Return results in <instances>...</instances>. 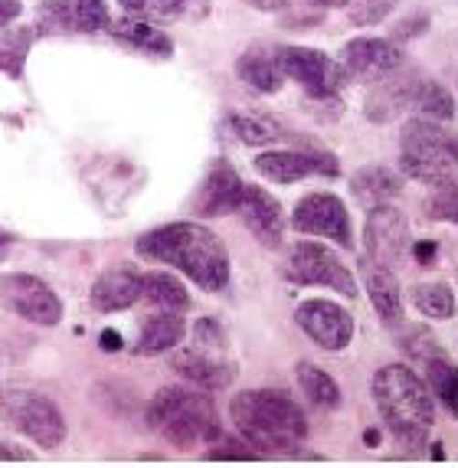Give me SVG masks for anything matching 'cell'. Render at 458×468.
Returning <instances> with one entry per match:
<instances>
[{"label": "cell", "mask_w": 458, "mask_h": 468, "mask_svg": "<svg viewBox=\"0 0 458 468\" xmlns=\"http://www.w3.org/2000/svg\"><path fill=\"white\" fill-rule=\"evenodd\" d=\"M138 252L151 262L171 266L207 292L229 289V252L226 242L200 223H164L138 239Z\"/></svg>", "instance_id": "6da1fadb"}, {"label": "cell", "mask_w": 458, "mask_h": 468, "mask_svg": "<svg viewBox=\"0 0 458 468\" xmlns=\"http://www.w3.org/2000/svg\"><path fill=\"white\" fill-rule=\"evenodd\" d=\"M229 416L240 439H246L259 455H295L308 439V416L285 390L275 387L236 393Z\"/></svg>", "instance_id": "7a4b0ae2"}, {"label": "cell", "mask_w": 458, "mask_h": 468, "mask_svg": "<svg viewBox=\"0 0 458 468\" xmlns=\"http://www.w3.org/2000/svg\"><path fill=\"white\" fill-rule=\"evenodd\" d=\"M373 403L383 426L403 449L420 452L435 426V399L429 383L410 364H383L373 374Z\"/></svg>", "instance_id": "3957f363"}, {"label": "cell", "mask_w": 458, "mask_h": 468, "mask_svg": "<svg viewBox=\"0 0 458 468\" xmlns=\"http://www.w3.org/2000/svg\"><path fill=\"white\" fill-rule=\"evenodd\" d=\"M144 420L151 430L161 432L167 442L180 445V449L200 442L210 445L223 436L217 403L200 387H164V390H157L151 397Z\"/></svg>", "instance_id": "277c9868"}, {"label": "cell", "mask_w": 458, "mask_h": 468, "mask_svg": "<svg viewBox=\"0 0 458 468\" xmlns=\"http://www.w3.org/2000/svg\"><path fill=\"white\" fill-rule=\"evenodd\" d=\"M399 174L429 187L458 184L455 138H449L439 122L420 115L410 118L399 134Z\"/></svg>", "instance_id": "5b68a950"}, {"label": "cell", "mask_w": 458, "mask_h": 468, "mask_svg": "<svg viewBox=\"0 0 458 468\" xmlns=\"http://www.w3.org/2000/svg\"><path fill=\"white\" fill-rule=\"evenodd\" d=\"M0 416L16 432H24L30 442H37L39 449H59L66 442V416L43 393H33V390L4 393L0 397Z\"/></svg>", "instance_id": "8992f818"}, {"label": "cell", "mask_w": 458, "mask_h": 468, "mask_svg": "<svg viewBox=\"0 0 458 468\" xmlns=\"http://www.w3.org/2000/svg\"><path fill=\"white\" fill-rule=\"evenodd\" d=\"M285 279L292 285H321V289L341 292L344 298H357V282L341 262L335 250L321 242H298L285 259Z\"/></svg>", "instance_id": "52a82bcc"}, {"label": "cell", "mask_w": 458, "mask_h": 468, "mask_svg": "<svg viewBox=\"0 0 458 468\" xmlns=\"http://www.w3.org/2000/svg\"><path fill=\"white\" fill-rule=\"evenodd\" d=\"M279 59L285 79L298 82L308 92V99H337L341 89L350 82L341 59L327 56L325 49L311 47H279Z\"/></svg>", "instance_id": "ba28073f"}, {"label": "cell", "mask_w": 458, "mask_h": 468, "mask_svg": "<svg viewBox=\"0 0 458 468\" xmlns=\"http://www.w3.org/2000/svg\"><path fill=\"white\" fill-rule=\"evenodd\" d=\"M0 304L7 312H14L16 318L39 324V328H56L62 321V298L39 275H27V272L0 275Z\"/></svg>", "instance_id": "9c48e42d"}, {"label": "cell", "mask_w": 458, "mask_h": 468, "mask_svg": "<svg viewBox=\"0 0 458 468\" xmlns=\"http://www.w3.org/2000/svg\"><path fill=\"white\" fill-rule=\"evenodd\" d=\"M292 229L304 236H325V239H335L337 246L350 250L354 246V229H350V213L344 207V200L337 194H327V190H314V194H304L295 203V210L288 217Z\"/></svg>", "instance_id": "30bf717a"}, {"label": "cell", "mask_w": 458, "mask_h": 468, "mask_svg": "<svg viewBox=\"0 0 458 468\" xmlns=\"http://www.w3.org/2000/svg\"><path fill=\"white\" fill-rule=\"evenodd\" d=\"M364 242L367 250L364 256L373 262H383V266L397 269L406 262L412 246L410 236V223H406L403 210H397L393 203H377L367 210V223H364Z\"/></svg>", "instance_id": "8fae6325"}, {"label": "cell", "mask_w": 458, "mask_h": 468, "mask_svg": "<svg viewBox=\"0 0 458 468\" xmlns=\"http://www.w3.org/2000/svg\"><path fill=\"white\" fill-rule=\"evenodd\" d=\"M256 171L272 184H298V180L321 174V177H337V157L325 148H279V151H259Z\"/></svg>", "instance_id": "7c38bea8"}, {"label": "cell", "mask_w": 458, "mask_h": 468, "mask_svg": "<svg viewBox=\"0 0 458 468\" xmlns=\"http://www.w3.org/2000/svg\"><path fill=\"white\" fill-rule=\"evenodd\" d=\"M295 324L321 351H344L354 341V314L327 298H308L298 304Z\"/></svg>", "instance_id": "4fadbf2b"}, {"label": "cell", "mask_w": 458, "mask_h": 468, "mask_svg": "<svg viewBox=\"0 0 458 468\" xmlns=\"http://www.w3.org/2000/svg\"><path fill=\"white\" fill-rule=\"evenodd\" d=\"M112 14L105 0H47L37 7V33H101Z\"/></svg>", "instance_id": "5bb4252c"}, {"label": "cell", "mask_w": 458, "mask_h": 468, "mask_svg": "<svg viewBox=\"0 0 458 468\" xmlns=\"http://www.w3.org/2000/svg\"><path fill=\"white\" fill-rule=\"evenodd\" d=\"M403 63V47H397L389 37H354L341 47V66L347 69V76L370 86Z\"/></svg>", "instance_id": "9a60e30c"}, {"label": "cell", "mask_w": 458, "mask_h": 468, "mask_svg": "<svg viewBox=\"0 0 458 468\" xmlns=\"http://www.w3.org/2000/svg\"><path fill=\"white\" fill-rule=\"evenodd\" d=\"M422 79L426 76H422L420 69H406V63L389 72V76L377 79L370 95H367L364 115L370 118L373 125H389L393 118H399L403 112L412 109Z\"/></svg>", "instance_id": "2e32d148"}, {"label": "cell", "mask_w": 458, "mask_h": 468, "mask_svg": "<svg viewBox=\"0 0 458 468\" xmlns=\"http://www.w3.org/2000/svg\"><path fill=\"white\" fill-rule=\"evenodd\" d=\"M236 213H240L246 229L256 236L262 246L279 250L288 219H285V210H282V203L275 200L269 190L256 187V184H246L240 194V203H236Z\"/></svg>", "instance_id": "e0dca14e"}, {"label": "cell", "mask_w": 458, "mask_h": 468, "mask_svg": "<svg viewBox=\"0 0 458 468\" xmlns=\"http://www.w3.org/2000/svg\"><path fill=\"white\" fill-rule=\"evenodd\" d=\"M171 367L177 370L190 387H200V390H207V393L226 390L236 374L233 360H226L223 354H217V351H207V347H197V344L174 351Z\"/></svg>", "instance_id": "ac0fdd59"}, {"label": "cell", "mask_w": 458, "mask_h": 468, "mask_svg": "<svg viewBox=\"0 0 458 468\" xmlns=\"http://www.w3.org/2000/svg\"><path fill=\"white\" fill-rule=\"evenodd\" d=\"M360 275H364L367 295H370L380 321L387 328H399L406 318V308H403V292H399L397 269H389L383 262H373V259L364 256L360 259Z\"/></svg>", "instance_id": "d6986e66"}, {"label": "cell", "mask_w": 458, "mask_h": 468, "mask_svg": "<svg viewBox=\"0 0 458 468\" xmlns=\"http://www.w3.org/2000/svg\"><path fill=\"white\" fill-rule=\"evenodd\" d=\"M246 187V180L226 165V161H217V165L207 171L200 190L194 197V210L200 217H226V213H236V203H240V194Z\"/></svg>", "instance_id": "ffe728a7"}, {"label": "cell", "mask_w": 458, "mask_h": 468, "mask_svg": "<svg viewBox=\"0 0 458 468\" xmlns=\"http://www.w3.org/2000/svg\"><path fill=\"white\" fill-rule=\"evenodd\" d=\"M141 275L132 266H112L95 279L92 292H89V302H92L95 312H124L132 304L141 302Z\"/></svg>", "instance_id": "44dd1931"}, {"label": "cell", "mask_w": 458, "mask_h": 468, "mask_svg": "<svg viewBox=\"0 0 458 468\" xmlns=\"http://www.w3.org/2000/svg\"><path fill=\"white\" fill-rule=\"evenodd\" d=\"M236 76L259 95L282 92V86L288 82L279 59V47H262V43L242 49V56L236 59Z\"/></svg>", "instance_id": "7402d4cb"}, {"label": "cell", "mask_w": 458, "mask_h": 468, "mask_svg": "<svg viewBox=\"0 0 458 468\" xmlns=\"http://www.w3.org/2000/svg\"><path fill=\"white\" fill-rule=\"evenodd\" d=\"M128 16L148 20L157 27L200 24L210 16V0H118Z\"/></svg>", "instance_id": "603a6c76"}, {"label": "cell", "mask_w": 458, "mask_h": 468, "mask_svg": "<svg viewBox=\"0 0 458 468\" xmlns=\"http://www.w3.org/2000/svg\"><path fill=\"white\" fill-rule=\"evenodd\" d=\"M109 33L122 43V47L134 49V53L154 56V59H171L174 56V39L161 30L157 24L138 20V16H118L109 24Z\"/></svg>", "instance_id": "cb8c5ba5"}, {"label": "cell", "mask_w": 458, "mask_h": 468, "mask_svg": "<svg viewBox=\"0 0 458 468\" xmlns=\"http://www.w3.org/2000/svg\"><path fill=\"white\" fill-rule=\"evenodd\" d=\"M186 335V324H184V314L180 312H157L148 314V318L141 321V335L138 344H134V354L141 357H157L164 351H174Z\"/></svg>", "instance_id": "d4e9b609"}, {"label": "cell", "mask_w": 458, "mask_h": 468, "mask_svg": "<svg viewBox=\"0 0 458 468\" xmlns=\"http://www.w3.org/2000/svg\"><path fill=\"white\" fill-rule=\"evenodd\" d=\"M350 194L360 207H377V203H389L393 197L403 194V174L393 171L387 165H370L360 167L354 177H350Z\"/></svg>", "instance_id": "484cf974"}, {"label": "cell", "mask_w": 458, "mask_h": 468, "mask_svg": "<svg viewBox=\"0 0 458 468\" xmlns=\"http://www.w3.org/2000/svg\"><path fill=\"white\" fill-rule=\"evenodd\" d=\"M226 132L233 134L236 141L249 144V148H269L275 141L288 138L285 125L275 122L272 115H252V112H229L223 118Z\"/></svg>", "instance_id": "4316f807"}, {"label": "cell", "mask_w": 458, "mask_h": 468, "mask_svg": "<svg viewBox=\"0 0 458 468\" xmlns=\"http://www.w3.org/2000/svg\"><path fill=\"white\" fill-rule=\"evenodd\" d=\"M141 302L154 304L157 312H180L190 308V295H186L184 282L174 279L167 272H144L141 275Z\"/></svg>", "instance_id": "83f0119b"}, {"label": "cell", "mask_w": 458, "mask_h": 468, "mask_svg": "<svg viewBox=\"0 0 458 468\" xmlns=\"http://www.w3.org/2000/svg\"><path fill=\"white\" fill-rule=\"evenodd\" d=\"M298 377V387H302V393L308 397V403L314 406V410H325V413H335L337 406H341V387H337V380L327 370H321L318 364H311V360H302L295 370Z\"/></svg>", "instance_id": "f1b7e54d"}, {"label": "cell", "mask_w": 458, "mask_h": 468, "mask_svg": "<svg viewBox=\"0 0 458 468\" xmlns=\"http://www.w3.org/2000/svg\"><path fill=\"white\" fill-rule=\"evenodd\" d=\"M33 39H37V27H4L0 30V72L10 79L24 76L27 56L33 49Z\"/></svg>", "instance_id": "f546056e"}, {"label": "cell", "mask_w": 458, "mask_h": 468, "mask_svg": "<svg viewBox=\"0 0 458 468\" xmlns=\"http://www.w3.org/2000/svg\"><path fill=\"white\" fill-rule=\"evenodd\" d=\"M412 304L420 308V314H426L432 321L455 318V308H458L455 292L445 282H422V285H416L412 289Z\"/></svg>", "instance_id": "4dcf8cb0"}, {"label": "cell", "mask_w": 458, "mask_h": 468, "mask_svg": "<svg viewBox=\"0 0 458 468\" xmlns=\"http://www.w3.org/2000/svg\"><path fill=\"white\" fill-rule=\"evenodd\" d=\"M412 112L420 118H429V122H452L455 115V99L445 92V86H439L435 79H422L420 92H416V101H412Z\"/></svg>", "instance_id": "1f68e13d"}, {"label": "cell", "mask_w": 458, "mask_h": 468, "mask_svg": "<svg viewBox=\"0 0 458 468\" xmlns=\"http://www.w3.org/2000/svg\"><path fill=\"white\" fill-rule=\"evenodd\" d=\"M426 374H429V390H432V397H439V403L458 420V367L449 364L445 357H432L426 364Z\"/></svg>", "instance_id": "d6a6232c"}, {"label": "cell", "mask_w": 458, "mask_h": 468, "mask_svg": "<svg viewBox=\"0 0 458 468\" xmlns=\"http://www.w3.org/2000/svg\"><path fill=\"white\" fill-rule=\"evenodd\" d=\"M397 10V0H350L347 16L354 27H377Z\"/></svg>", "instance_id": "836d02e7"}, {"label": "cell", "mask_w": 458, "mask_h": 468, "mask_svg": "<svg viewBox=\"0 0 458 468\" xmlns=\"http://www.w3.org/2000/svg\"><path fill=\"white\" fill-rule=\"evenodd\" d=\"M426 213L439 223H452L458 227V184H445V187H432V197L426 200Z\"/></svg>", "instance_id": "e575fe53"}, {"label": "cell", "mask_w": 458, "mask_h": 468, "mask_svg": "<svg viewBox=\"0 0 458 468\" xmlns=\"http://www.w3.org/2000/svg\"><path fill=\"white\" fill-rule=\"evenodd\" d=\"M207 459H213V462H256V459H262V455H259L246 439H223L219 436L217 442H210Z\"/></svg>", "instance_id": "d590c367"}, {"label": "cell", "mask_w": 458, "mask_h": 468, "mask_svg": "<svg viewBox=\"0 0 458 468\" xmlns=\"http://www.w3.org/2000/svg\"><path fill=\"white\" fill-rule=\"evenodd\" d=\"M194 344L197 347H207V351H217L223 354L226 351V331L217 318H200L194 328Z\"/></svg>", "instance_id": "8d00e7d4"}, {"label": "cell", "mask_w": 458, "mask_h": 468, "mask_svg": "<svg viewBox=\"0 0 458 468\" xmlns=\"http://www.w3.org/2000/svg\"><path fill=\"white\" fill-rule=\"evenodd\" d=\"M403 351L412 354L416 360H422V364H429L432 357H442V351H439V344H435V337L429 335V331H410L403 341Z\"/></svg>", "instance_id": "74e56055"}, {"label": "cell", "mask_w": 458, "mask_h": 468, "mask_svg": "<svg viewBox=\"0 0 458 468\" xmlns=\"http://www.w3.org/2000/svg\"><path fill=\"white\" fill-rule=\"evenodd\" d=\"M429 30V14H410L406 20H399L393 30H389V39L397 43V47H403V43H410V39H416V37H422V33Z\"/></svg>", "instance_id": "f35d334b"}, {"label": "cell", "mask_w": 458, "mask_h": 468, "mask_svg": "<svg viewBox=\"0 0 458 468\" xmlns=\"http://www.w3.org/2000/svg\"><path fill=\"white\" fill-rule=\"evenodd\" d=\"M410 252L416 256V262L420 266H435V256H439V246H435L432 239H420V242H412Z\"/></svg>", "instance_id": "ab89813d"}, {"label": "cell", "mask_w": 458, "mask_h": 468, "mask_svg": "<svg viewBox=\"0 0 458 468\" xmlns=\"http://www.w3.org/2000/svg\"><path fill=\"white\" fill-rule=\"evenodd\" d=\"M33 452L24 449V445L7 442V439H0V462H30Z\"/></svg>", "instance_id": "60d3db41"}, {"label": "cell", "mask_w": 458, "mask_h": 468, "mask_svg": "<svg viewBox=\"0 0 458 468\" xmlns=\"http://www.w3.org/2000/svg\"><path fill=\"white\" fill-rule=\"evenodd\" d=\"M20 14H24V4H20V0H0V30L14 24Z\"/></svg>", "instance_id": "b9f144b4"}, {"label": "cell", "mask_w": 458, "mask_h": 468, "mask_svg": "<svg viewBox=\"0 0 458 468\" xmlns=\"http://www.w3.org/2000/svg\"><path fill=\"white\" fill-rule=\"evenodd\" d=\"M246 4L256 10H282V7H288L292 0H246Z\"/></svg>", "instance_id": "7bdbcfd3"}, {"label": "cell", "mask_w": 458, "mask_h": 468, "mask_svg": "<svg viewBox=\"0 0 458 468\" xmlns=\"http://www.w3.org/2000/svg\"><path fill=\"white\" fill-rule=\"evenodd\" d=\"M311 7H321V10H337V7H347L350 0H304Z\"/></svg>", "instance_id": "ee69618b"}, {"label": "cell", "mask_w": 458, "mask_h": 468, "mask_svg": "<svg viewBox=\"0 0 458 468\" xmlns=\"http://www.w3.org/2000/svg\"><path fill=\"white\" fill-rule=\"evenodd\" d=\"M7 242H10V239H7V236H0V252L7 250Z\"/></svg>", "instance_id": "f6af8a7d"}, {"label": "cell", "mask_w": 458, "mask_h": 468, "mask_svg": "<svg viewBox=\"0 0 458 468\" xmlns=\"http://www.w3.org/2000/svg\"><path fill=\"white\" fill-rule=\"evenodd\" d=\"M455 151H458V138H455Z\"/></svg>", "instance_id": "bcb514c9"}, {"label": "cell", "mask_w": 458, "mask_h": 468, "mask_svg": "<svg viewBox=\"0 0 458 468\" xmlns=\"http://www.w3.org/2000/svg\"><path fill=\"white\" fill-rule=\"evenodd\" d=\"M0 397H4V390H0Z\"/></svg>", "instance_id": "7dc6e473"}]
</instances>
